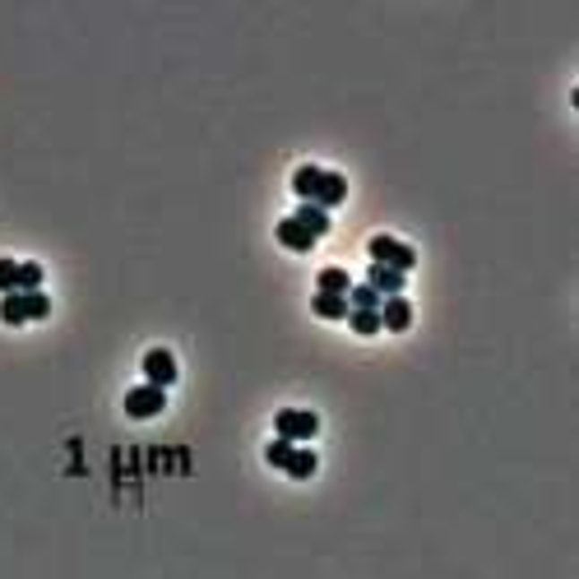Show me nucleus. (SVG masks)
Segmentation results:
<instances>
[{"mask_svg":"<svg viewBox=\"0 0 579 579\" xmlns=\"http://www.w3.org/2000/svg\"><path fill=\"white\" fill-rule=\"evenodd\" d=\"M367 251H371V264H390V269H399V273H408L412 264H418V251H412L408 241L385 237V232L367 241Z\"/></svg>","mask_w":579,"mask_h":579,"instance_id":"1","label":"nucleus"},{"mask_svg":"<svg viewBox=\"0 0 579 579\" xmlns=\"http://www.w3.org/2000/svg\"><path fill=\"white\" fill-rule=\"evenodd\" d=\"M273 427H279L283 440H292V445H297V440H311L320 431V418H315V412H307V408H283L279 418H273Z\"/></svg>","mask_w":579,"mask_h":579,"instance_id":"2","label":"nucleus"},{"mask_svg":"<svg viewBox=\"0 0 579 579\" xmlns=\"http://www.w3.org/2000/svg\"><path fill=\"white\" fill-rule=\"evenodd\" d=\"M168 408V390H158V385H134V390L125 394V412L130 418H158V412Z\"/></svg>","mask_w":579,"mask_h":579,"instance_id":"3","label":"nucleus"},{"mask_svg":"<svg viewBox=\"0 0 579 579\" xmlns=\"http://www.w3.org/2000/svg\"><path fill=\"white\" fill-rule=\"evenodd\" d=\"M144 380L158 385V390H168V385L177 380V357L168 348H149L144 352Z\"/></svg>","mask_w":579,"mask_h":579,"instance_id":"4","label":"nucleus"},{"mask_svg":"<svg viewBox=\"0 0 579 579\" xmlns=\"http://www.w3.org/2000/svg\"><path fill=\"white\" fill-rule=\"evenodd\" d=\"M403 279H408V273H399L390 264H371L367 269V288H376L380 297H403Z\"/></svg>","mask_w":579,"mask_h":579,"instance_id":"5","label":"nucleus"},{"mask_svg":"<svg viewBox=\"0 0 579 579\" xmlns=\"http://www.w3.org/2000/svg\"><path fill=\"white\" fill-rule=\"evenodd\" d=\"M343 200H348V177H343V172H320V190H315L311 204L334 209V204H343Z\"/></svg>","mask_w":579,"mask_h":579,"instance_id":"6","label":"nucleus"},{"mask_svg":"<svg viewBox=\"0 0 579 579\" xmlns=\"http://www.w3.org/2000/svg\"><path fill=\"white\" fill-rule=\"evenodd\" d=\"M408 324H412L408 297H385V301H380V329H394V334H403Z\"/></svg>","mask_w":579,"mask_h":579,"instance_id":"7","label":"nucleus"},{"mask_svg":"<svg viewBox=\"0 0 579 579\" xmlns=\"http://www.w3.org/2000/svg\"><path fill=\"white\" fill-rule=\"evenodd\" d=\"M320 172H324V168H315V162H301V168L292 172V190L301 195V204H311V200H315V190H320Z\"/></svg>","mask_w":579,"mask_h":579,"instance_id":"8","label":"nucleus"},{"mask_svg":"<svg viewBox=\"0 0 579 579\" xmlns=\"http://www.w3.org/2000/svg\"><path fill=\"white\" fill-rule=\"evenodd\" d=\"M279 241L288 246V251H311V246H315V237L301 228L297 218H283V223H279Z\"/></svg>","mask_w":579,"mask_h":579,"instance_id":"9","label":"nucleus"},{"mask_svg":"<svg viewBox=\"0 0 579 579\" xmlns=\"http://www.w3.org/2000/svg\"><path fill=\"white\" fill-rule=\"evenodd\" d=\"M292 218H297V223L307 228V232H311L315 241H320V237L329 232V209H320V204H301V209H297Z\"/></svg>","mask_w":579,"mask_h":579,"instance_id":"10","label":"nucleus"},{"mask_svg":"<svg viewBox=\"0 0 579 579\" xmlns=\"http://www.w3.org/2000/svg\"><path fill=\"white\" fill-rule=\"evenodd\" d=\"M311 307H315V315L320 320H343L352 307H348V297H334V292H315L311 297Z\"/></svg>","mask_w":579,"mask_h":579,"instance_id":"11","label":"nucleus"},{"mask_svg":"<svg viewBox=\"0 0 579 579\" xmlns=\"http://www.w3.org/2000/svg\"><path fill=\"white\" fill-rule=\"evenodd\" d=\"M315 468H320L315 450H307V445H292V454H288V463H283V473H292V478H311Z\"/></svg>","mask_w":579,"mask_h":579,"instance_id":"12","label":"nucleus"},{"mask_svg":"<svg viewBox=\"0 0 579 579\" xmlns=\"http://www.w3.org/2000/svg\"><path fill=\"white\" fill-rule=\"evenodd\" d=\"M348 288H352V279H348V269H339V264H329V269H320V288H315V292H334V297H348Z\"/></svg>","mask_w":579,"mask_h":579,"instance_id":"13","label":"nucleus"},{"mask_svg":"<svg viewBox=\"0 0 579 579\" xmlns=\"http://www.w3.org/2000/svg\"><path fill=\"white\" fill-rule=\"evenodd\" d=\"M0 320H5V324H23V320H29V301H23V292H5V297H0Z\"/></svg>","mask_w":579,"mask_h":579,"instance_id":"14","label":"nucleus"},{"mask_svg":"<svg viewBox=\"0 0 579 579\" xmlns=\"http://www.w3.org/2000/svg\"><path fill=\"white\" fill-rule=\"evenodd\" d=\"M380 301H385V297H380L376 288H367V283H352V288H348V307H352V311H380Z\"/></svg>","mask_w":579,"mask_h":579,"instance_id":"15","label":"nucleus"},{"mask_svg":"<svg viewBox=\"0 0 579 579\" xmlns=\"http://www.w3.org/2000/svg\"><path fill=\"white\" fill-rule=\"evenodd\" d=\"M42 288V264L19 260V292H38Z\"/></svg>","mask_w":579,"mask_h":579,"instance_id":"16","label":"nucleus"},{"mask_svg":"<svg viewBox=\"0 0 579 579\" xmlns=\"http://www.w3.org/2000/svg\"><path fill=\"white\" fill-rule=\"evenodd\" d=\"M357 334H380V311H348Z\"/></svg>","mask_w":579,"mask_h":579,"instance_id":"17","label":"nucleus"},{"mask_svg":"<svg viewBox=\"0 0 579 579\" xmlns=\"http://www.w3.org/2000/svg\"><path fill=\"white\" fill-rule=\"evenodd\" d=\"M288 454H292V440H283V436H279V440H269V445H264V459H269L273 468H283V463H288Z\"/></svg>","mask_w":579,"mask_h":579,"instance_id":"18","label":"nucleus"},{"mask_svg":"<svg viewBox=\"0 0 579 579\" xmlns=\"http://www.w3.org/2000/svg\"><path fill=\"white\" fill-rule=\"evenodd\" d=\"M0 292H19V260H0Z\"/></svg>","mask_w":579,"mask_h":579,"instance_id":"19","label":"nucleus"}]
</instances>
